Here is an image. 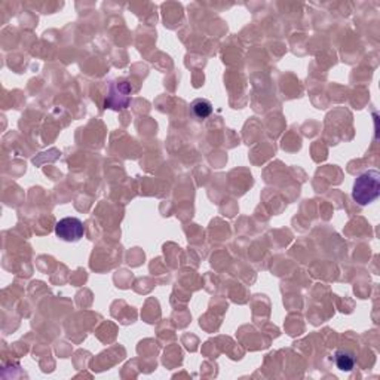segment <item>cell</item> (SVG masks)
Instances as JSON below:
<instances>
[{
  "instance_id": "6da1fadb",
  "label": "cell",
  "mask_w": 380,
  "mask_h": 380,
  "mask_svg": "<svg viewBox=\"0 0 380 380\" xmlns=\"http://www.w3.org/2000/svg\"><path fill=\"white\" fill-rule=\"evenodd\" d=\"M380 195V172L368 169L355 178L352 188V198L356 204L368 205L374 202Z\"/></svg>"
},
{
  "instance_id": "7a4b0ae2",
  "label": "cell",
  "mask_w": 380,
  "mask_h": 380,
  "mask_svg": "<svg viewBox=\"0 0 380 380\" xmlns=\"http://www.w3.org/2000/svg\"><path fill=\"white\" fill-rule=\"evenodd\" d=\"M131 85L126 80H114L109 85V92L105 106L106 109L122 110L130 106L131 102Z\"/></svg>"
},
{
  "instance_id": "3957f363",
  "label": "cell",
  "mask_w": 380,
  "mask_h": 380,
  "mask_svg": "<svg viewBox=\"0 0 380 380\" xmlns=\"http://www.w3.org/2000/svg\"><path fill=\"white\" fill-rule=\"evenodd\" d=\"M55 235L64 243H77L85 235V226L76 217H66L55 225Z\"/></svg>"
},
{
  "instance_id": "277c9868",
  "label": "cell",
  "mask_w": 380,
  "mask_h": 380,
  "mask_svg": "<svg viewBox=\"0 0 380 380\" xmlns=\"http://www.w3.org/2000/svg\"><path fill=\"white\" fill-rule=\"evenodd\" d=\"M190 112L198 121H205L213 113V105L206 98H197L192 101Z\"/></svg>"
},
{
  "instance_id": "5b68a950",
  "label": "cell",
  "mask_w": 380,
  "mask_h": 380,
  "mask_svg": "<svg viewBox=\"0 0 380 380\" xmlns=\"http://www.w3.org/2000/svg\"><path fill=\"white\" fill-rule=\"evenodd\" d=\"M335 363L339 370L352 372L355 367V354L349 349H337L335 354Z\"/></svg>"
}]
</instances>
